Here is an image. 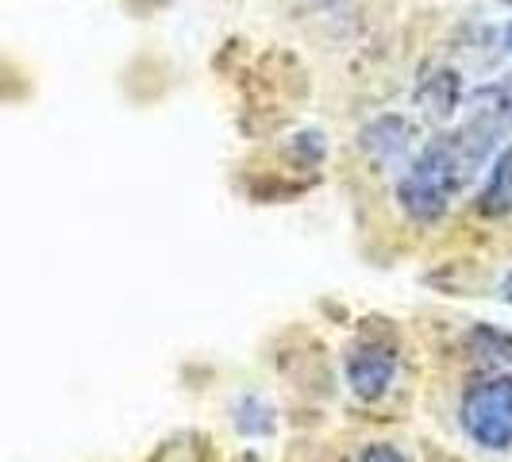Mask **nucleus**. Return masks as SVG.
Here are the masks:
<instances>
[{"label": "nucleus", "mask_w": 512, "mask_h": 462, "mask_svg": "<svg viewBox=\"0 0 512 462\" xmlns=\"http://www.w3.org/2000/svg\"><path fill=\"white\" fill-rule=\"evenodd\" d=\"M478 174V166L466 158L459 139L447 131L424 143V151L409 162V170L397 178V205L412 224H436L447 212L451 197Z\"/></svg>", "instance_id": "f257e3e1"}, {"label": "nucleus", "mask_w": 512, "mask_h": 462, "mask_svg": "<svg viewBox=\"0 0 512 462\" xmlns=\"http://www.w3.org/2000/svg\"><path fill=\"white\" fill-rule=\"evenodd\" d=\"M459 424L482 451H512V378H489L466 389Z\"/></svg>", "instance_id": "f03ea898"}, {"label": "nucleus", "mask_w": 512, "mask_h": 462, "mask_svg": "<svg viewBox=\"0 0 512 462\" xmlns=\"http://www.w3.org/2000/svg\"><path fill=\"white\" fill-rule=\"evenodd\" d=\"M462 104H466V120L459 135L489 158V151L505 135H512V74L478 85L474 93H466Z\"/></svg>", "instance_id": "7ed1b4c3"}, {"label": "nucleus", "mask_w": 512, "mask_h": 462, "mask_svg": "<svg viewBox=\"0 0 512 462\" xmlns=\"http://www.w3.org/2000/svg\"><path fill=\"white\" fill-rule=\"evenodd\" d=\"M412 143H416V128H412L405 116H397V112L378 116V120H370V124L359 131V151L366 154L378 170L401 166V162L409 158Z\"/></svg>", "instance_id": "20e7f679"}, {"label": "nucleus", "mask_w": 512, "mask_h": 462, "mask_svg": "<svg viewBox=\"0 0 512 462\" xmlns=\"http://www.w3.org/2000/svg\"><path fill=\"white\" fill-rule=\"evenodd\" d=\"M393 370H397L393 351L378 343H362L347 355V385L359 401H378L393 382Z\"/></svg>", "instance_id": "39448f33"}, {"label": "nucleus", "mask_w": 512, "mask_h": 462, "mask_svg": "<svg viewBox=\"0 0 512 462\" xmlns=\"http://www.w3.org/2000/svg\"><path fill=\"white\" fill-rule=\"evenodd\" d=\"M466 93H462V74L459 70H432L428 77H420L416 85V104L424 108V116L432 120H451L455 108H462Z\"/></svg>", "instance_id": "423d86ee"}, {"label": "nucleus", "mask_w": 512, "mask_h": 462, "mask_svg": "<svg viewBox=\"0 0 512 462\" xmlns=\"http://www.w3.org/2000/svg\"><path fill=\"white\" fill-rule=\"evenodd\" d=\"M474 208L482 216H489V220H501V216L512 212V147L497 151V158H493V166H489L486 174V185L478 189Z\"/></svg>", "instance_id": "0eeeda50"}, {"label": "nucleus", "mask_w": 512, "mask_h": 462, "mask_svg": "<svg viewBox=\"0 0 512 462\" xmlns=\"http://www.w3.org/2000/svg\"><path fill=\"white\" fill-rule=\"evenodd\" d=\"M466 351L482 362H512V332L497 324H474L466 332Z\"/></svg>", "instance_id": "6e6552de"}, {"label": "nucleus", "mask_w": 512, "mask_h": 462, "mask_svg": "<svg viewBox=\"0 0 512 462\" xmlns=\"http://www.w3.org/2000/svg\"><path fill=\"white\" fill-rule=\"evenodd\" d=\"M235 428L243 436H270L274 432V409L266 401H258V397H243L235 405Z\"/></svg>", "instance_id": "1a4fd4ad"}, {"label": "nucleus", "mask_w": 512, "mask_h": 462, "mask_svg": "<svg viewBox=\"0 0 512 462\" xmlns=\"http://www.w3.org/2000/svg\"><path fill=\"white\" fill-rule=\"evenodd\" d=\"M324 151H328V143H324L320 131H301V135H293V143H289V158H297V162H305V166H320Z\"/></svg>", "instance_id": "9d476101"}, {"label": "nucleus", "mask_w": 512, "mask_h": 462, "mask_svg": "<svg viewBox=\"0 0 512 462\" xmlns=\"http://www.w3.org/2000/svg\"><path fill=\"white\" fill-rule=\"evenodd\" d=\"M362 462H409L397 447H389V443H370L366 451H362Z\"/></svg>", "instance_id": "9b49d317"}, {"label": "nucleus", "mask_w": 512, "mask_h": 462, "mask_svg": "<svg viewBox=\"0 0 512 462\" xmlns=\"http://www.w3.org/2000/svg\"><path fill=\"white\" fill-rule=\"evenodd\" d=\"M497 293H501V301H505V305H512V270L501 278V289H497Z\"/></svg>", "instance_id": "f8f14e48"}, {"label": "nucleus", "mask_w": 512, "mask_h": 462, "mask_svg": "<svg viewBox=\"0 0 512 462\" xmlns=\"http://www.w3.org/2000/svg\"><path fill=\"white\" fill-rule=\"evenodd\" d=\"M501 43H505V51L512 54V24L505 27V31H501Z\"/></svg>", "instance_id": "ddd939ff"}, {"label": "nucleus", "mask_w": 512, "mask_h": 462, "mask_svg": "<svg viewBox=\"0 0 512 462\" xmlns=\"http://www.w3.org/2000/svg\"><path fill=\"white\" fill-rule=\"evenodd\" d=\"M316 4H339V0H316Z\"/></svg>", "instance_id": "4468645a"}, {"label": "nucleus", "mask_w": 512, "mask_h": 462, "mask_svg": "<svg viewBox=\"0 0 512 462\" xmlns=\"http://www.w3.org/2000/svg\"><path fill=\"white\" fill-rule=\"evenodd\" d=\"M501 4H512V0H501Z\"/></svg>", "instance_id": "2eb2a0df"}]
</instances>
